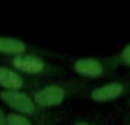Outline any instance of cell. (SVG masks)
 <instances>
[{
	"label": "cell",
	"mask_w": 130,
	"mask_h": 125,
	"mask_svg": "<svg viewBox=\"0 0 130 125\" xmlns=\"http://www.w3.org/2000/svg\"><path fill=\"white\" fill-rule=\"evenodd\" d=\"M122 56H123L124 61H126L127 64L130 65V45L128 46V47H126V49L123 50V54H122Z\"/></svg>",
	"instance_id": "9"
},
{
	"label": "cell",
	"mask_w": 130,
	"mask_h": 125,
	"mask_svg": "<svg viewBox=\"0 0 130 125\" xmlns=\"http://www.w3.org/2000/svg\"><path fill=\"white\" fill-rule=\"evenodd\" d=\"M25 50V45L20 40L0 36V52L7 54H21Z\"/></svg>",
	"instance_id": "7"
},
{
	"label": "cell",
	"mask_w": 130,
	"mask_h": 125,
	"mask_svg": "<svg viewBox=\"0 0 130 125\" xmlns=\"http://www.w3.org/2000/svg\"><path fill=\"white\" fill-rule=\"evenodd\" d=\"M6 119L8 125H31L27 118L16 114H10Z\"/></svg>",
	"instance_id": "8"
},
{
	"label": "cell",
	"mask_w": 130,
	"mask_h": 125,
	"mask_svg": "<svg viewBox=\"0 0 130 125\" xmlns=\"http://www.w3.org/2000/svg\"><path fill=\"white\" fill-rule=\"evenodd\" d=\"M75 71L80 74L88 76H97L101 75L103 72L102 64L96 59H81L76 61Z\"/></svg>",
	"instance_id": "5"
},
{
	"label": "cell",
	"mask_w": 130,
	"mask_h": 125,
	"mask_svg": "<svg viewBox=\"0 0 130 125\" xmlns=\"http://www.w3.org/2000/svg\"><path fill=\"white\" fill-rule=\"evenodd\" d=\"M0 125H8L7 124V119L5 118V115L1 110H0Z\"/></svg>",
	"instance_id": "10"
},
{
	"label": "cell",
	"mask_w": 130,
	"mask_h": 125,
	"mask_svg": "<svg viewBox=\"0 0 130 125\" xmlns=\"http://www.w3.org/2000/svg\"><path fill=\"white\" fill-rule=\"evenodd\" d=\"M0 85L9 89H18L23 85V80L17 73L8 68H0Z\"/></svg>",
	"instance_id": "6"
},
{
	"label": "cell",
	"mask_w": 130,
	"mask_h": 125,
	"mask_svg": "<svg viewBox=\"0 0 130 125\" xmlns=\"http://www.w3.org/2000/svg\"><path fill=\"white\" fill-rule=\"evenodd\" d=\"M75 125H90V124H87V123H78V124H75Z\"/></svg>",
	"instance_id": "11"
},
{
	"label": "cell",
	"mask_w": 130,
	"mask_h": 125,
	"mask_svg": "<svg viewBox=\"0 0 130 125\" xmlns=\"http://www.w3.org/2000/svg\"><path fill=\"white\" fill-rule=\"evenodd\" d=\"M64 90L56 85H50L34 96V100L41 107H47V106L58 105L64 99Z\"/></svg>",
	"instance_id": "2"
},
{
	"label": "cell",
	"mask_w": 130,
	"mask_h": 125,
	"mask_svg": "<svg viewBox=\"0 0 130 125\" xmlns=\"http://www.w3.org/2000/svg\"><path fill=\"white\" fill-rule=\"evenodd\" d=\"M122 89H123L122 85L118 84V83H112V84L105 85V87L99 88V89H96L95 91H92L91 97L96 101H107L120 96L122 92Z\"/></svg>",
	"instance_id": "4"
},
{
	"label": "cell",
	"mask_w": 130,
	"mask_h": 125,
	"mask_svg": "<svg viewBox=\"0 0 130 125\" xmlns=\"http://www.w3.org/2000/svg\"><path fill=\"white\" fill-rule=\"evenodd\" d=\"M14 66L18 69L29 73H38L43 69V62L39 58L33 56L16 57L14 59Z\"/></svg>",
	"instance_id": "3"
},
{
	"label": "cell",
	"mask_w": 130,
	"mask_h": 125,
	"mask_svg": "<svg viewBox=\"0 0 130 125\" xmlns=\"http://www.w3.org/2000/svg\"><path fill=\"white\" fill-rule=\"evenodd\" d=\"M1 99L10 106L11 108L16 110H20L22 113L26 114H32L34 112V106L32 101L26 94L18 91H4L0 93Z\"/></svg>",
	"instance_id": "1"
}]
</instances>
